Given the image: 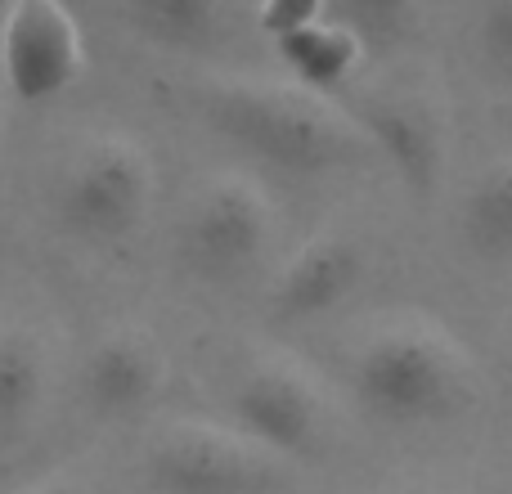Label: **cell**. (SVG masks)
<instances>
[{
    "mask_svg": "<svg viewBox=\"0 0 512 494\" xmlns=\"http://www.w3.org/2000/svg\"><path fill=\"white\" fill-rule=\"evenodd\" d=\"M369 279V256L355 239L319 234L283 261L270 283V310L288 324H310L342 310Z\"/></svg>",
    "mask_w": 512,
    "mask_h": 494,
    "instance_id": "9c48e42d",
    "label": "cell"
},
{
    "mask_svg": "<svg viewBox=\"0 0 512 494\" xmlns=\"http://www.w3.org/2000/svg\"><path fill=\"white\" fill-rule=\"evenodd\" d=\"M319 14H324L319 0H265V5L256 9V23H261V32L270 36V41H283V36L319 23Z\"/></svg>",
    "mask_w": 512,
    "mask_h": 494,
    "instance_id": "e0dca14e",
    "label": "cell"
},
{
    "mask_svg": "<svg viewBox=\"0 0 512 494\" xmlns=\"http://www.w3.org/2000/svg\"><path fill=\"white\" fill-rule=\"evenodd\" d=\"M274 54H279L283 68L301 81V90H306V95H319V99H337L346 86H351L355 68L364 63L360 45H355L337 23H328L324 14H319V23L274 41Z\"/></svg>",
    "mask_w": 512,
    "mask_h": 494,
    "instance_id": "7c38bea8",
    "label": "cell"
},
{
    "mask_svg": "<svg viewBox=\"0 0 512 494\" xmlns=\"http://www.w3.org/2000/svg\"><path fill=\"white\" fill-rule=\"evenodd\" d=\"M234 432L270 459H315L324 441V400L301 369L261 360L230 391Z\"/></svg>",
    "mask_w": 512,
    "mask_h": 494,
    "instance_id": "ba28073f",
    "label": "cell"
},
{
    "mask_svg": "<svg viewBox=\"0 0 512 494\" xmlns=\"http://www.w3.org/2000/svg\"><path fill=\"white\" fill-rule=\"evenodd\" d=\"M0 72L14 99L41 104L77 86L86 72V36L59 0H14L0 14Z\"/></svg>",
    "mask_w": 512,
    "mask_h": 494,
    "instance_id": "52a82bcc",
    "label": "cell"
},
{
    "mask_svg": "<svg viewBox=\"0 0 512 494\" xmlns=\"http://www.w3.org/2000/svg\"><path fill=\"white\" fill-rule=\"evenodd\" d=\"M459 239L486 270L512 265V162H490L468 180L459 203Z\"/></svg>",
    "mask_w": 512,
    "mask_h": 494,
    "instance_id": "8fae6325",
    "label": "cell"
},
{
    "mask_svg": "<svg viewBox=\"0 0 512 494\" xmlns=\"http://www.w3.org/2000/svg\"><path fill=\"white\" fill-rule=\"evenodd\" d=\"M167 387V355L144 328H113L81 360V396L99 418H140Z\"/></svg>",
    "mask_w": 512,
    "mask_h": 494,
    "instance_id": "30bf717a",
    "label": "cell"
},
{
    "mask_svg": "<svg viewBox=\"0 0 512 494\" xmlns=\"http://www.w3.org/2000/svg\"><path fill=\"white\" fill-rule=\"evenodd\" d=\"M333 104L355 126L364 149H378L400 189L418 203H432L450 171V122H445L441 104L423 90L405 86L342 90Z\"/></svg>",
    "mask_w": 512,
    "mask_h": 494,
    "instance_id": "5b68a950",
    "label": "cell"
},
{
    "mask_svg": "<svg viewBox=\"0 0 512 494\" xmlns=\"http://www.w3.org/2000/svg\"><path fill=\"white\" fill-rule=\"evenodd\" d=\"M324 18L342 27L369 63L409 50V41L423 27V5L418 0H328Z\"/></svg>",
    "mask_w": 512,
    "mask_h": 494,
    "instance_id": "4fadbf2b",
    "label": "cell"
},
{
    "mask_svg": "<svg viewBox=\"0 0 512 494\" xmlns=\"http://www.w3.org/2000/svg\"><path fill=\"white\" fill-rule=\"evenodd\" d=\"M472 45H477L481 63L512 86V0H490V5L477 9Z\"/></svg>",
    "mask_w": 512,
    "mask_h": 494,
    "instance_id": "2e32d148",
    "label": "cell"
},
{
    "mask_svg": "<svg viewBox=\"0 0 512 494\" xmlns=\"http://www.w3.org/2000/svg\"><path fill=\"white\" fill-rule=\"evenodd\" d=\"M122 18L149 41L194 50V45L221 36L230 9L216 0H131V5H122Z\"/></svg>",
    "mask_w": 512,
    "mask_h": 494,
    "instance_id": "9a60e30c",
    "label": "cell"
},
{
    "mask_svg": "<svg viewBox=\"0 0 512 494\" xmlns=\"http://www.w3.org/2000/svg\"><path fill=\"white\" fill-rule=\"evenodd\" d=\"M144 486L153 494H283L288 472L239 432L176 423L144 450Z\"/></svg>",
    "mask_w": 512,
    "mask_h": 494,
    "instance_id": "8992f818",
    "label": "cell"
},
{
    "mask_svg": "<svg viewBox=\"0 0 512 494\" xmlns=\"http://www.w3.org/2000/svg\"><path fill=\"white\" fill-rule=\"evenodd\" d=\"M198 113L216 135L239 144L261 167L292 180H324L360 162L364 140L333 99L261 81H212L198 90Z\"/></svg>",
    "mask_w": 512,
    "mask_h": 494,
    "instance_id": "7a4b0ae2",
    "label": "cell"
},
{
    "mask_svg": "<svg viewBox=\"0 0 512 494\" xmlns=\"http://www.w3.org/2000/svg\"><path fill=\"white\" fill-rule=\"evenodd\" d=\"M495 117H499V126H504V135L512 140V104H499V108H495Z\"/></svg>",
    "mask_w": 512,
    "mask_h": 494,
    "instance_id": "d6986e66",
    "label": "cell"
},
{
    "mask_svg": "<svg viewBox=\"0 0 512 494\" xmlns=\"http://www.w3.org/2000/svg\"><path fill=\"white\" fill-rule=\"evenodd\" d=\"M346 391L364 423L382 432L450 427L477 405L481 382L472 355L427 319H387L346 364Z\"/></svg>",
    "mask_w": 512,
    "mask_h": 494,
    "instance_id": "6da1fadb",
    "label": "cell"
},
{
    "mask_svg": "<svg viewBox=\"0 0 512 494\" xmlns=\"http://www.w3.org/2000/svg\"><path fill=\"white\" fill-rule=\"evenodd\" d=\"M50 387L45 342L32 328H0V432H18Z\"/></svg>",
    "mask_w": 512,
    "mask_h": 494,
    "instance_id": "5bb4252c",
    "label": "cell"
},
{
    "mask_svg": "<svg viewBox=\"0 0 512 494\" xmlns=\"http://www.w3.org/2000/svg\"><path fill=\"white\" fill-rule=\"evenodd\" d=\"M158 171L131 135H95L72 153L59 180V225L81 243H126L144 225Z\"/></svg>",
    "mask_w": 512,
    "mask_h": 494,
    "instance_id": "3957f363",
    "label": "cell"
},
{
    "mask_svg": "<svg viewBox=\"0 0 512 494\" xmlns=\"http://www.w3.org/2000/svg\"><path fill=\"white\" fill-rule=\"evenodd\" d=\"M274 243V207L256 180L225 171L212 176L194 198L185 203V216L176 225V256L185 274L198 283H225L248 279L265 261Z\"/></svg>",
    "mask_w": 512,
    "mask_h": 494,
    "instance_id": "277c9868",
    "label": "cell"
},
{
    "mask_svg": "<svg viewBox=\"0 0 512 494\" xmlns=\"http://www.w3.org/2000/svg\"><path fill=\"white\" fill-rule=\"evenodd\" d=\"M27 494H86L81 486H72V481H45V486L27 490Z\"/></svg>",
    "mask_w": 512,
    "mask_h": 494,
    "instance_id": "ac0fdd59",
    "label": "cell"
},
{
    "mask_svg": "<svg viewBox=\"0 0 512 494\" xmlns=\"http://www.w3.org/2000/svg\"><path fill=\"white\" fill-rule=\"evenodd\" d=\"M0 131H5V122H0Z\"/></svg>",
    "mask_w": 512,
    "mask_h": 494,
    "instance_id": "ffe728a7",
    "label": "cell"
}]
</instances>
